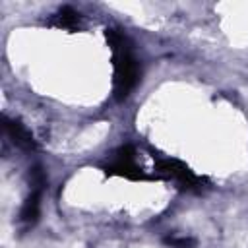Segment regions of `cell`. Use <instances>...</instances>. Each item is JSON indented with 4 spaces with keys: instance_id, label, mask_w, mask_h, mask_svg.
<instances>
[{
    "instance_id": "1",
    "label": "cell",
    "mask_w": 248,
    "mask_h": 248,
    "mask_svg": "<svg viewBox=\"0 0 248 248\" xmlns=\"http://www.w3.org/2000/svg\"><path fill=\"white\" fill-rule=\"evenodd\" d=\"M140 79V66L132 56L130 46L114 50V93L118 99L130 95Z\"/></svg>"
},
{
    "instance_id": "2",
    "label": "cell",
    "mask_w": 248,
    "mask_h": 248,
    "mask_svg": "<svg viewBox=\"0 0 248 248\" xmlns=\"http://www.w3.org/2000/svg\"><path fill=\"white\" fill-rule=\"evenodd\" d=\"M155 170L161 176L174 180L178 186H182L186 190H200L202 184H203V180L198 174H194L184 163H180L176 159H161V161H157Z\"/></svg>"
},
{
    "instance_id": "3",
    "label": "cell",
    "mask_w": 248,
    "mask_h": 248,
    "mask_svg": "<svg viewBox=\"0 0 248 248\" xmlns=\"http://www.w3.org/2000/svg\"><path fill=\"white\" fill-rule=\"evenodd\" d=\"M107 172L118 174V176H124V178H132V180L143 178V174L140 172V167L134 163V149L130 145L118 149L116 159L107 167Z\"/></svg>"
},
{
    "instance_id": "4",
    "label": "cell",
    "mask_w": 248,
    "mask_h": 248,
    "mask_svg": "<svg viewBox=\"0 0 248 248\" xmlns=\"http://www.w3.org/2000/svg\"><path fill=\"white\" fill-rule=\"evenodd\" d=\"M4 128H6V134L12 138V141H14L17 147H21V149H25V151H31V149L37 147V143H35L31 132H29L21 122L4 118Z\"/></svg>"
},
{
    "instance_id": "5",
    "label": "cell",
    "mask_w": 248,
    "mask_h": 248,
    "mask_svg": "<svg viewBox=\"0 0 248 248\" xmlns=\"http://www.w3.org/2000/svg\"><path fill=\"white\" fill-rule=\"evenodd\" d=\"M41 194L43 190H31V194L27 196L21 211H19V219L25 225H33L39 217V207H41Z\"/></svg>"
},
{
    "instance_id": "6",
    "label": "cell",
    "mask_w": 248,
    "mask_h": 248,
    "mask_svg": "<svg viewBox=\"0 0 248 248\" xmlns=\"http://www.w3.org/2000/svg\"><path fill=\"white\" fill-rule=\"evenodd\" d=\"M54 23H56L58 27H64V29H74V27H78V23H79V14H78L74 8L64 6V8H60L58 14L54 16Z\"/></svg>"
},
{
    "instance_id": "7",
    "label": "cell",
    "mask_w": 248,
    "mask_h": 248,
    "mask_svg": "<svg viewBox=\"0 0 248 248\" xmlns=\"http://www.w3.org/2000/svg\"><path fill=\"white\" fill-rule=\"evenodd\" d=\"M29 180H31V190H43L46 186V174L41 165H35L29 170Z\"/></svg>"
},
{
    "instance_id": "8",
    "label": "cell",
    "mask_w": 248,
    "mask_h": 248,
    "mask_svg": "<svg viewBox=\"0 0 248 248\" xmlns=\"http://www.w3.org/2000/svg\"><path fill=\"white\" fill-rule=\"evenodd\" d=\"M165 244L170 248H196V242L188 236H167Z\"/></svg>"
}]
</instances>
